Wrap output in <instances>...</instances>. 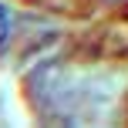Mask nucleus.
<instances>
[{
	"instance_id": "nucleus-1",
	"label": "nucleus",
	"mask_w": 128,
	"mask_h": 128,
	"mask_svg": "<svg viewBox=\"0 0 128 128\" xmlns=\"http://www.w3.org/2000/svg\"><path fill=\"white\" fill-rule=\"evenodd\" d=\"M7 40H10V10L0 4V47H4Z\"/></svg>"
},
{
	"instance_id": "nucleus-2",
	"label": "nucleus",
	"mask_w": 128,
	"mask_h": 128,
	"mask_svg": "<svg viewBox=\"0 0 128 128\" xmlns=\"http://www.w3.org/2000/svg\"><path fill=\"white\" fill-rule=\"evenodd\" d=\"M125 128H128V104H125Z\"/></svg>"
}]
</instances>
